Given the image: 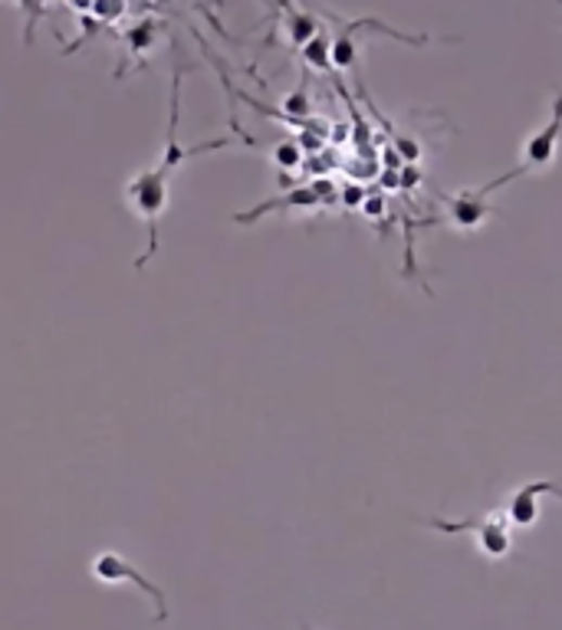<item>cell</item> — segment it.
Returning a JSON list of instances; mask_svg holds the SVG:
<instances>
[{
  "instance_id": "obj_1",
  "label": "cell",
  "mask_w": 562,
  "mask_h": 630,
  "mask_svg": "<svg viewBox=\"0 0 562 630\" xmlns=\"http://www.w3.org/2000/svg\"><path fill=\"white\" fill-rule=\"evenodd\" d=\"M181 73L175 76V86H171V115H168V139H165V152L158 158V165L139 171L129 184H126V201L129 207L145 220V230H149V246L145 254L136 260L139 270L149 267V260L158 254V220L168 207V197H171V175L194 155H204V152H220L228 149V139L220 142H204V145H191V149H181L178 142V115H181Z\"/></svg>"
},
{
  "instance_id": "obj_2",
  "label": "cell",
  "mask_w": 562,
  "mask_h": 630,
  "mask_svg": "<svg viewBox=\"0 0 562 630\" xmlns=\"http://www.w3.org/2000/svg\"><path fill=\"white\" fill-rule=\"evenodd\" d=\"M427 526L434 532H444V536H461V532H471L477 539V549L487 555V558H507L510 549H513V526L507 523L503 510H494L487 516H477V519H427Z\"/></svg>"
},
{
  "instance_id": "obj_3",
  "label": "cell",
  "mask_w": 562,
  "mask_h": 630,
  "mask_svg": "<svg viewBox=\"0 0 562 630\" xmlns=\"http://www.w3.org/2000/svg\"><path fill=\"white\" fill-rule=\"evenodd\" d=\"M523 171L520 168H513L510 175H503V178H497V181H490V184H484V188H464V191H458V194H444V210H447V220H451L458 230H477L487 217H490V194L494 191H500L507 181H513V178H520Z\"/></svg>"
},
{
  "instance_id": "obj_4",
  "label": "cell",
  "mask_w": 562,
  "mask_h": 630,
  "mask_svg": "<svg viewBox=\"0 0 562 630\" xmlns=\"http://www.w3.org/2000/svg\"><path fill=\"white\" fill-rule=\"evenodd\" d=\"M92 575H95V581H102V584H136L152 604H155V617L158 620H165L168 617V610H165V591L158 588V584H152L132 562H126L119 552H99L95 558H92Z\"/></svg>"
},
{
  "instance_id": "obj_5",
  "label": "cell",
  "mask_w": 562,
  "mask_h": 630,
  "mask_svg": "<svg viewBox=\"0 0 562 630\" xmlns=\"http://www.w3.org/2000/svg\"><path fill=\"white\" fill-rule=\"evenodd\" d=\"M542 496H555L562 499V486L552 479H533L526 486H520L503 506V516L513 529H533L539 523V502Z\"/></svg>"
},
{
  "instance_id": "obj_6",
  "label": "cell",
  "mask_w": 562,
  "mask_h": 630,
  "mask_svg": "<svg viewBox=\"0 0 562 630\" xmlns=\"http://www.w3.org/2000/svg\"><path fill=\"white\" fill-rule=\"evenodd\" d=\"M559 139H562V89H559L555 99H552V115H549V121H546L542 129L526 142L520 171L526 175V171H542V168H549L552 158H555V152H559Z\"/></svg>"
},
{
  "instance_id": "obj_7",
  "label": "cell",
  "mask_w": 562,
  "mask_h": 630,
  "mask_svg": "<svg viewBox=\"0 0 562 630\" xmlns=\"http://www.w3.org/2000/svg\"><path fill=\"white\" fill-rule=\"evenodd\" d=\"M329 181H316L312 188H296L293 194H283V197H273V201H264V204H257L251 214H238L234 220L238 223H254V220H260L264 214H273V210H283V207H296V210H306V207H319L322 201H329V194H332V188H325Z\"/></svg>"
},
{
  "instance_id": "obj_8",
  "label": "cell",
  "mask_w": 562,
  "mask_h": 630,
  "mask_svg": "<svg viewBox=\"0 0 562 630\" xmlns=\"http://www.w3.org/2000/svg\"><path fill=\"white\" fill-rule=\"evenodd\" d=\"M286 34H290V43L293 47H303V43H309L319 34V21L312 14L296 11V8L286 4Z\"/></svg>"
},
{
  "instance_id": "obj_9",
  "label": "cell",
  "mask_w": 562,
  "mask_h": 630,
  "mask_svg": "<svg viewBox=\"0 0 562 630\" xmlns=\"http://www.w3.org/2000/svg\"><path fill=\"white\" fill-rule=\"evenodd\" d=\"M303 50V63L309 66V69H316V73H329V66H332V60H329V40L322 37V30L309 40V43H303L299 47Z\"/></svg>"
},
{
  "instance_id": "obj_10",
  "label": "cell",
  "mask_w": 562,
  "mask_h": 630,
  "mask_svg": "<svg viewBox=\"0 0 562 630\" xmlns=\"http://www.w3.org/2000/svg\"><path fill=\"white\" fill-rule=\"evenodd\" d=\"M273 162H277L283 171H293V168H299L303 152H299V145H296V142H280V145L273 149Z\"/></svg>"
},
{
  "instance_id": "obj_11",
  "label": "cell",
  "mask_w": 562,
  "mask_h": 630,
  "mask_svg": "<svg viewBox=\"0 0 562 630\" xmlns=\"http://www.w3.org/2000/svg\"><path fill=\"white\" fill-rule=\"evenodd\" d=\"M283 105H286V112H290V115H306V112H309V102H306V92H296V95H286V99H283Z\"/></svg>"
}]
</instances>
